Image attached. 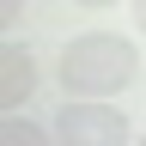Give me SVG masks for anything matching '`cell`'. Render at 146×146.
<instances>
[{
    "mask_svg": "<svg viewBox=\"0 0 146 146\" xmlns=\"http://www.w3.org/2000/svg\"><path fill=\"white\" fill-rule=\"evenodd\" d=\"M140 73L146 67H140L134 43L116 36V31H85V36H73L61 49V85H67V98H116Z\"/></svg>",
    "mask_w": 146,
    "mask_h": 146,
    "instance_id": "1",
    "label": "cell"
},
{
    "mask_svg": "<svg viewBox=\"0 0 146 146\" xmlns=\"http://www.w3.org/2000/svg\"><path fill=\"white\" fill-rule=\"evenodd\" d=\"M55 140L61 146H128V116L104 98H67L55 110Z\"/></svg>",
    "mask_w": 146,
    "mask_h": 146,
    "instance_id": "2",
    "label": "cell"
},
{
    "mask_svg": "<svg viewBox=\"0 0 146 146\" xmlns=\"http://www.w3.org/2000/svg\"><path fill=\"white\" fill-rule=\"evenodd\" d=\"M31 91H36V61H31V49H25V43H6V49H0V104H6V116L31 98Z\"/></svg>",
    "mask_w": 146,
    "mask_h": 146,
    "instance_id": "3",
    "label": "cell"
},
{
    "mask_svg": "<svg viewBox=\"0 0 146 146\" xmlns=\"http://www.w3.org/2000/svg\"><path fill=\"white\" fill-rule=\"evenodd\" d=\"M0 146H61V140H49L43 122H31V116H18V110H12V116L0 122Z\"/></svg>",
    "mask_w": 146,
    "mask_h": 146,
    "instance_id": "4",
    "label": "cell"
},
{
    "mask_svg": "<svg viewBox=\"0 0 146 146\" xmlns=\"http://www.w3.org/2000/svg\"><path fill=\"white\" fill-rule=\"evenodd\" d=\"M0 25H6V31L18 25V0H0Z\"/></svg>",
    "mask_w": 146,
    "mask_h": 146,
    "instance_id": "5",
    "label": "cell"
},
{
    "mask_svg": "<svg viewBox=\"0 0 146 146\" xmlns=\"http://www.w3.org/2000/svg\"><path fill=\"white\" fill-rule=\"evenodd\" d=\"M73 6H85V12H110V6H122V0H73Z\"/></svg>",
    "mask_w": 146,
    "mask_h": 146,
    "instance_id": "6",
    "label": "cell"
},
{
    "mask_svg": "<svg viewBox=\"0 0 146 146\" xmlns=\"http://www.w3.org/2000/svg\"><path fill=\"white\" fill-rule=\"evenodd\" d=\"M134 25H140V31H146V0H134Z\"/></svg>",
    "mask_w": 146,
    "mask_h": 146,
    "instance_id": "7",
    "label": "cell"
},
{
    "mask_svg": "<svg viewBox=\"0 0 146 146\" xmlns=\"http://www.w3.org/2000/svg\"><path fill=\"white\" fill-rule=\"evenodd\" d=\"M134 146H146V134H140V140H134Z\"/></svg>",
    "mask_w": 146,
    "mask_h": 146,
    "instance_id": "8",
    "label": "cell"
},
{
    "mask_svg": "<svg viewBox=\"0 0 146 146\" xmlns=\"http://www.w3.org/2000/svg\"><path fill=\"white\" fill-rule=\"evenodd\" d=\"M140 85H146V73H140Z\"/></svg>",
    "mask_w": 146,
    "mask_h": 146,
    "instance_id": "9",
    "label": "cell"
}]
</instances>
